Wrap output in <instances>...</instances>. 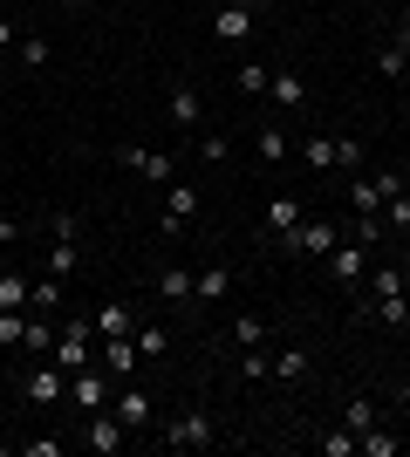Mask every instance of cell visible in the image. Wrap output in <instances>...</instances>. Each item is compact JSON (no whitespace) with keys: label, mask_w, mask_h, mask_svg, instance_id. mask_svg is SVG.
Here are the masks:
<instances>
[{"label":"cell","mask_w":410,"mask_h":457,"mask_svg":"<svg viewBox=\"0 0 410 457\" xmlns=\"http://www.w3.org/2000/svg\"><path fill=\"white\" fill-rule=\"evenodd\" d=\"M89 335H96L89 321H62V328H55V355H48V362L69 369V376H76V369H89Z\"/></svg>","instance_id":"9"},{"label":"cell","mask_w":410,"mask_h":457,"mask_svg":"<svg viewBox=\"0 0 410 457\" xmlns=\"http://www.w3.org/2000/svg\"><path fill=\"white\" fill-rule=\"evenodd\" d=\"M397 451H404V437H383L376 423L363 430V437H356V457H397Z\"/></svg>","instance_id":"24"},{"label":"cell","mask_w":410,"mask_h":457,"mask_svg":"<svg viewBox=\"0 0 410 457\" xmlns=\"http://www.w3.org/2000/svg\"><path fill=\"white\" fill-rule=\"evenodd\" d=\"M28 307H0V348H21V335H28Z\"/></svg>","instance_id":"25"},{"label":"cell","mask_w":410,"mask_h":457,"mask_svg":"<svg viewBox=\"0 0 410 457\" xmlns=\"http://www.w3.org/2000/svg\"><path fill=\"white\" fill-rule=\"evenodd\" d=\"M397 41H410V7H404V28H397Z\"/></svg>","instance_id":"43"},{"label":"cell","mask_w":410,"mask_h":457,"mask_svg":"<svg viewBox=\"0 0 410 457\" xmlns=\"http://www.w3.org/2000/svg\"><path fill=\"white\" fill-rule=\"evenodd\" d=\"M110 410L123 417V430H130V437H144V430L157 423V403H151V389H137V382H117V403H110Z\"/></svg>","instance_id":"6"},{"label":"cell","mask_w":410,"mask_h":457,"mask_svg":"<svg viewBox=\"0 0 410 457\" xmlns=\"http://www.w3.org/2000/svg\"><path fill=\"white\" fill-rule=\"evenodd\" d=\"M21 396L35 403V410H48V403H62V396H69V369H55V362H48V355H41V362L28 369V376H21Z\"/></svg>","instance_id":"1"},{"label":"cell","mask_w":410,"mask_h":457,"mask_svg":"<svg viewBox=\"0 0 410 457\" xmlns=\"http://www.w3.org/2000/svg\"><path fill=\"white\" fill-rule=\"evenodd\" d=\"M280 246H288V253H308V260H329V253L342 246V232H335L329 219H301V226H294Z\"/></svg>","instance_id":"4"},{"label":"cell","mask_w":410,"mask_h":457,"mask_svg":"<svg viewBox=\"0 0 410 457\" xmlns=\"http://www.w3.org/2000/svg\"><path fill=\"white\" fill-rule=\"evenodd\" d=\"M62 7H89V0H62Z\"/></svg>","instance_id":"44"},{"label":"cell","mask_w":410,"mask_h":457,"mask_svg":"<svg viewBox=\"0 0 410 457\" xmlns=\"http://www.w3.org/2000/svg\"><path fill=\"white\" fill-rule=\"evenodd\" d=\"M267 76H273V69H260V62H239V89H247V96H267Z\"/></svg>","instance_id":"36"},{"label":"cell","mask_w":410,"mask_h":457,"mask_svg":"<svg viewBox=\"0 0 410 457\" xmlns=\"http://www.w3.org/2000/svg\"><path fill=\"white\" fill-rule=\"evenodd\" d=\"M267 96L280 103V110H308V82L294 76V69H273V76H267Z\"/></svg>","instance_id":"15"},{"label":"cell","mask_w":410,"mask_h":457,"mask_svg":"<svg viewBox=\"0 0 410 457\" xmlns=\"http://www.w3.org/2000/svg\"><path fill=\"white\" fill-rule=\"evenodd\" d=\"M28 287H35V280H21V273L0 267V307H28Z\"/></svg>","instance_id":"30"},{"label":"cell","mask_w":410,"mask_h":457,"mask_svg":"<svg viewBox=\"0 0 410 457\" xmlns=\"http://www.w3.org/2000/svg\"><path fill=\"white\" fill-rule=\"evenodd\" d=\"M82 437H89V451L117 457L123 444H130V430H123V417H117V410H110V403H103V410H89V430H82Z\"/></svg>","instance_id":"10"},{"label":"cell","mask_w":410,"mask_h":457,"mask_svg":"<svg viewBox=\"0 0 410 457\" xmlns=\"http://www.w3.org/2000/svg\"><path fill=\"white\" fill-rule=\"evenodd\" d=\"M164 451H205V444H213V417H205V410H185V417H172L164 423Z\"/></svg>","instance_id":"3"},{"label":"cell","mask_w":410,"mask_h":457,"mask_svg":"<svg viewBox=\"0 0 410 457\" xmlns=\"http://www.w3.org/2000/svg\"><path fill=\"white\" fill-rule=\"evenodd\" d=\"M342 423H349L356 437H363V430H370V423H376V403H370V396H349V410H342Z\"/></svg>","instance_id":"32"},{"label":"cell","mask_w":410,"mask_h":457,"mask_svg":"<svg viewBox=\"0 0 410 457\" xmlns=\"http://www.w3.org/2000/svg\"><path fill=\"white\" fill-rule=\"evenodd\" d=\"M383 226H397V232H404V226H410V191H397L390 205H383Z\"/></svg>","instance_id":"40"},{"label":"cell","mask_w":410,"mask_h":457,"mask_svg":"<svg viewBox=\"0 0 410 457\" xmlns=\"http://www.w3.org/2000/svg\"><path fill=\"white\" fill-rule=\"evenodd\" d=\"M363 260H370V246H363V239H342V246H335L329 260H322V267H329V280L356 287V280H363Z\"/></svg>","instance_id":"11"},{"label":"cell","mask_w":410,"mask_h":457,"mask_svg":"<svg viewBox=\"0 0 410 457\" xmlns=\"http://www.w3.org/2000/svg\"><path fill=\"white\" fill-rule=\"evenodd\" d=\"M21 239V219H0V246H14Z\"/></svg>","instance_id":"42"},{"label":"cell","mask_w":410,"mask_h":457,"mask_svg":"<svg viewBox=\"0 0 410 457\" xmlns=\"http://www.w3.org/2000/svg\"><path fill=\"white\" fill-rule=\"evenodd\" d=\"M89 328H96V335H137V307L130 301H103L96 314H89Z\"/></svg>","instance_id":"13"},{"label":"cell","mask_w":410,"mask_h":457,"mask_svg":"<svg viewBox=\"0 0 410 457\" xmlns=\"http://www.w3.org/2000/svg\"><path fill=\"white\" fill-rule=\"evenodd\" d=\"M254 21H260V0H219V14H213V41H247L254 35Z\"/></svg>","instance_id":"2"},{"label":"cell","mask_w":410,"mask_h":457,"mask_svg":"<svg viewBox=\"0 0 410 457\" xmlns=\"http://www.w3.org/2000/svg\"><path fill=\"white\" fill-rule=\"evenodd\" d=\"M192 219H198V185L172 178V185H164V212H157V232H185Z\"/></svg>","instance_id":"8"},{"label":"cell","mask_w":410,"mask_h":457,"mask_svg":"<svg viewBox=\"0 0 410 457\" xmlns=\"http://www.w3.org/2000/svg\"><path fill=\"white\" fill-rule=\"evenodd\" d=\"M76 267H82V239H55V246H48V273H55V280H69Z\"/></svg>","instance_id":"20"},{"label":"cell","mask_w":410,"mask_h":457,"mask_svg":"<svg viewBox=\"0 0 410 457\" xmlns=\"http://www.w3.org/2000/svg\"><path fill=\"white\" fill-rule=\"evenodd\" d=\"M192 280H198V273H185V267H157V301L185 307V301H192Z\"/></svg>","instance_id":"17"},{"label":"cell","mask_w":410,"mask_h":457,"mask_svg":"<svg viewBox=\"0 0 410 457\" xmlns=\"http://www.w3.org/2000/svg\"><path fill=\"white\" fill-rule=\"evenodd\" d=\"M363 164V144L356 137H335V171H356Z\"/></svg>","instance_id":"38"},{"label":"cell","mask_w":410,"mask_h":457,"mask_svg":"<svg viewBox=\"0 0 410 457\" xmlns=\"http://www.w3.org/2000/svg\"><path fill=\"white\" fill-rule=\"evenodd\" d=\"M226 335H233L239 348H260V335H267V328H260V314H233V321H226Z\"/></svg>","instance_id":"28"},{"label":"cell","mask_w":410,"mask_h":457,"mask_svg":"<svg viewBox=\"0 0 410 457\" xmlns=\"http://www.w3.org/2000/svg\"><path fill=\"white\" fill-rule=\"evenodd\" d=\"M254 157H260V164H280V157H288V137H280V130H260L254 137Z\"/></svg>","instance_id":"31"},{"label":"cell","mask_w":410,"mask_h":457,"mask_svg":"<svg viewBox=\"0 0 410 457\" xmlns=\"http://www.w3.org/2000/svg\"><path fill=\"white\" fill-rule=\"evenodd\" d=\"M239 382H273V355L247 348V355H239Z\"/></svg>","instance_id":"29"},{"label":"cell","mask_w":410,"mask_h":457,"mask_svg":"<svg viewBox=\"0 0 410 457\" xmlns=\"http://www.w3.org/2000/svg\"><path fill=\"white\" fill-rule=\"evenodd\" d=\"M260 226H267L273 239H288V232L301 226V198H288V191H280V198H267V212H260Z\"/></svg>","instance_id":"14"},{"label":"cell","mask_w":410,"mask_h":457,"mask_svg":"<svg viewBox=\"0 0 410 457\" xmlns=\"http://www.w3.org/2000/svg\"><path fill=\"white\" fill-rule=\"evenodd\" d=\"M117 164H123V171H137L144 185H157V191H164V185L178 178V164H172V157H164V151H144V144H123V151H117Z\"/></svg>","instance_id":"7"},{"label":"cell","mask_w":410,"mask_h":457,"mask_svg":"<svg viewBox=\"0 0 410 457\" xmlns=\"http://www.w3.org/2000/svg\"><path fill=\"white\" fill-rule=\"evenodd\" d=\"M308 164L314 171H335V137H308Z\"/></svg>","instance_id":"37"},{"label":"cell","mask_w":410,"mask_h":457,"mask_svg":"<svg viewBox=\"0 0 410 457\" xmlns=\"http://www.w3.org/2000/svg\"><path fill=\"white\" fill-rule=\"evenodd\" d=\"M164 116H172L178 130H198L205 103H198V89H192V82H172V103H164Z\"/></svg>","instance_id":"12"},{"label":"cell","mask_w":410,"mask_h":457,"mask_svg":"<svg viewBox=\"0 0 410 457\" xmlns=\"http://www.w3.org/2000/svg\"><path fill=\"white\" fill-rule=\"evenodd\" d=\"M198 157H205V164H226V157H233V137L226 130H198Z\"/></svg>","instance_id":"27"},{"label":"cell","mask_w":410,"mask_h":457,"mask_svg":"<svg viewBox=\"0 0 410 457\" xmlns=\"http://www.w3.org/2000/svg\"><path fill=\"white\" fill-rule=\"evenodd\" d=\"M48 239H82V219L76 212H48Z\"/></svg>","instance_id":"35"},{"label":"cell","mask_w":410,"mask_h":457,"mask_svg":"<svg viewBox=\"0 0 410 457\" xmlns=\"http://www.w3.org/2000/svg\"><path fill=\"white\" fill-rule=\"evenodd\" d=\"M14 62H21V69H41V62H48V41H21V48H14Z\"/></svg>","instance_id":"39"},{"label":"cell","mask_w":410,"mask_h":457,"mask_svg":"<svg viewBox=\"0 0 410 457\" xmlns=\"http://www.w3.org/2000/svg\"><path fill=\"white\" fill-rule=\"evenodd\" d=\"M410 69V41H390V48H376V76L383 82H397Z\"/></svg>","instance_id":"22"},{"label":"cell","mask_w":410,"mask_h":457,"mask_svg":"<svg viewBox=\"0 0 410 457\" xmlns=\"http://www.w3.org/2000/svg\"><path fill=\"white\" fill-rule=\"evenodd\" d=\"M103 369H110L117 382L137 369V342H130V335H103Z\"/></svg>","instance_id":"16"},{"label":"cell","mask_w":410,"mask_h":457,"mask_svg":"<svg viewBox=\"0 0 410 457\" xmlns=\"http://www.w3.org/2000/svg\"><path fill=\"white\" fill-rule=\"evenodd\" d=\"M21 48V35H14V21H0V55H14Z\"/></svg>","instance_id":"41"},{"label":"cell","mask_w":410,"mask_h":457,"mask_svg":"<svg viewBox=\"0 0 410 457\" xmlns=\"http://www.w3.org/2000/svg\"><path fill=\"white\" fill-rule=\"evenodd\" d=\"M322 457H356V430L342 423V430H322Z\"/></svg>","instance_id":"33"},{"label":"cell","mask_w":410,"mask_h":457,"mask_svg":"<svg viewBox=\"0 0 410 457\" xmlns=\"http://www.w3.org/2000/svg\"><path fill=\"white\" fill-rule=\"evenodd\" d=\"M226 287H233V273H226V267H205L192 280V301H226Z\"/></svg>","instance_id":"23"},{"label":"cell","mask_w":410,"mask_h":457,"mask_svg":"<svg viewBox=\"0 0 410 457\" xmlns=\"http://www.w3.org/2000/svg\"><path fill=\"white\" fill-rule=\"evenodd\" d=\"M137 355H144V362H157V355H164V348H172V335H164V328H151V321H137Z\"/></svg>","instance_id":"26"},{"label":"cell","mask_w":410,"mask_h":457,"mask_svg":"<svg viewBox=\"0 0 410 457\" xmlns=\"http://www.w3.org/2000/svg\"><path fill=\"white\" fill-rule=\"evenodd\" d=\"M55 314H35V321H28V335H21V348H28V355H35V362H41V355H55Z\"/></svg>","instance_id":"18"},{"label":"cell","mask_w":410,"mask_h":457,"mask_svg":"<svg viewBox=\"0 0 410 457\" xmlns=\"http://www.w3.org/2000/svg\"><path fill=\"white\" fill-rule=\"evenodd\" d=\"M308 362H314L308 348H280V355H273V382H301V376H308Z\"/></svg>","instance_id":"21"},{"label":"cell","mask_w":410,"mask_h":457,"mask_svg":"<svg viewBox=\"0 0 410 457\" xmlns=\"http://www.w3.org/2000/svg\"><path fill=\"white\" fill-rule=\"evenodd\" d=\"M383 294H404V267H383V273H370V301H383Z\"/></svg>","instance_id":"34"},{"label":"cell","mask_w":410,"mask_h":457,"mask_svg":"<svg viewBox=\"0 0 410 457\" xmlns=\"http://www.w3.org/2000/svg\"><path fill=\"white\" fill-rule=\"evenodd\" d=\"M110 389H117V376H110V369H76V376H69V403H76L82 417H89V410H103V403H110Z\"/></svg>","instance_id":"5"},{"label":"cell","mask_w":410,"mask_h":457,"mask_svg":"<svg viewBox=\"0 0 410 457\" xmlns=\"http://www.w3.org/2000/svg\"><path fill=\"white\" fill-rule=\"evenodd\" d=\"M28 314H55V321H62V280H55V273L28 287Z\"/></svg>","instance_id":"19"}]
</instances>
